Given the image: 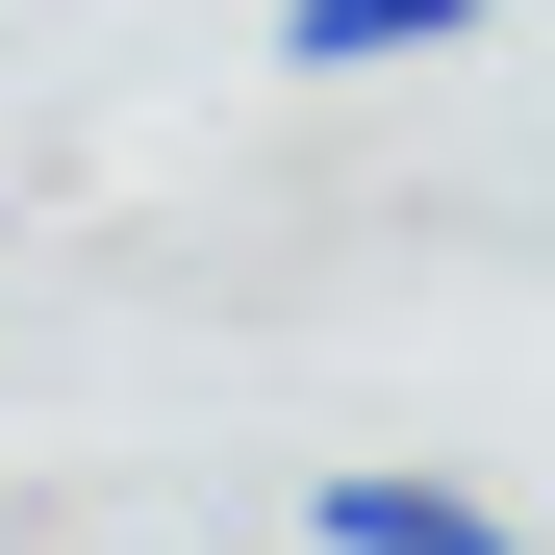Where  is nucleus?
Wrapping results in <instances>:
<instances>
[{
	"label": "nucleus",
	"mask_w": 555,
	"mask_h": 555,
	"mask_svg": "<svg viewBox=\"0 0 555 555\" xmlns=\"http://www.w3.org/2000/svg\"><path fill=\"white\" fill-rule=\"evenodd\" d=\"M304 530H328V555H530L480 480H404V454H328V480H304Z\"/></svg>",
	"instance_id": "1"
},
{
	"label": "nucleus",
	"mask_w": 555,
	"mask_h": 555,
	"mask_svg": "<svg viewBox=\"0 0 555 555\" xmlns=\"http://www.w3.org/2000/svg\"><path fill=\"white\" fill-rule=\"evenodd\" d=\"M505 0H278V51L304 76H404V51H480Z\"/></svg>",
	"instance_id": "2"
}]
</instances>
